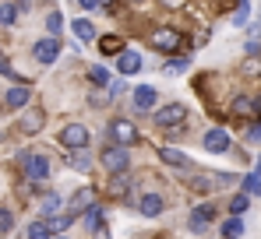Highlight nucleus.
<instances>
[{"label": "nucleus", "instance_id": "nucleus-15", "mask_svg": "<svg viewBox=\"0 0 261 239\" xmlns=\"http://www.w3.org/2000/svg\"><path fill=\"white\" fill-rule=\"evenodd\" d=\"M216 218V207L212 204H198L194 207V218H191V229H201V225H208Z\"/></svg>", "mask_w": 261, "mask_h": 239}, {"label": "nucleus", "instance_id": "nucleus-22", "mask_svg": "<svg viewBox=\"0 0 261 239\" xmlns=\"http://www.w3.org/2000/svg\"><path fill=\"white\" fill-rule=\"evenodd\" d=\"M99 49H102L106 56H117V53L124 49V42L117 39V36H102V42H99Z\"/></svg>", "mask_w": 261, "mask_h": 239}, {"label": "nucleus", "instance_id": "nucleus-6", "mask_svg": "<svg viewBox=\"0 0 261 239\" xmlns=\"http://www.w3.org/2000/svg\"><path fill=\"white\" fill-rule=\"evenodd\" d=\"M21 169H25V176L36 180V183H43L46 176H49V162H46L43 155H21Z\"/></svg>", "mask_w": 261, "mask_h": 239}, {"label": "nucleus", "instance_id": "nucleus-17", "mask_svg": "<svg viewBox=\"0 0 261 239\" xmlns=\"http://www.w3.org/2000/svg\"><path fill=\"white\" fill-rule=\"evenodd\" d=\"M222 236H226V239L244 236V222H240V215H233V218H226V222H222Z\"/></svg>", "mask_w": 261, "mask_h": 239}, {"label": "nucleus", "instance_id": "nucleus-14", "mask_svg": "<svg viewBox=\"0 0 261 239\" xmlns=\"http://www.w3.org/2000/svg\"><path fill=\"white\" fill-rule=\"evenodd\" d=\"M159 159L166 165H176V169H191V159L184 152H176V148H159Z\"/></svg>", "mask_w": 261, "mask_h": 239}, {"label": "nucleus", "instance_id": "nucleus-28", "mask_svg": "<svg viewBox=\"0 0 261 239\" xmlns=\"http://www.w3.org/2000/svg\"><path fill=\"white\" fill-rule=\"evenodd\" d=\"M233 113H240V116H251V113H254V99H247V95H240V99L233 102Z\"/></svg>", "mask_w": 261, "mask_h": 239}, {"label": "nucleus", "instance_id": "nucleus-10", "mask_svg": "<svg viewBox=\"0 0 261 239\" xmlns=\"http://www.w3.org/2000/svg\"><path fill=\"white\" fill-rule=\"evenodd\" d=\"M43 123H46V113H43V109H29V113L21 116V123H18V127H21V134H39V130H43Z\"/></svg>", "mask_w": 261, "mask_h": 239}, {"label": "nucleus", "instance_id": "nucleus-3", "mask_svg": "<svg viewBox=\"0 0 261 239\" xmlns=\"http://www.w3.org/2000/svg\"><path fill=\"white\" fill-rule=\"evenodd\" d=\"M110 134H113V141H117L120 148H130V144L141 141V134H138V127H134L130 120H113V123H110Z\"/></svg>", "mask_w": 261, "mask_h": 239}, {"label": "nucleus", "instance_id": "nucleus-24", "mask_svg": "<svg viewBox=\"0 0 261 239\" xmlns=\"http://www.w3.org/2000/svg\"><path fill=\"white\" fill-rule=\"evenodd\" d=\"M258 190H261V169H254V172L244 180V194H247V197H254Z\"/></svg>", "mask_w": 261, "mask_h": 239}, {"label": "nucleus", "instance_id": "nucleus-5", "mask_svg": "<svg viewBox=\"0 0 261 239\" xmlns=\"http://www.w3.org/2000/svg\"><path fill=\"white\" fill-rule=\"evenodd\" d=\"M32 53H36V60L39 64H53V60H60V39L57 36H46L32 46Z\"/></svg>", "mask_w": 261, "mask_h": 239}, {"label": "nucleus", "instance_id": "nucleus-23", "mask_svg": "<svg viewBox=\"0 0 261 239\" xmlns=\"http://www.w3.org/2000/svg\"><path fill=\"white\" fill-rule=\"evenodd\" d=\"M71 169H74V172H92V159H88V155H82V148L71 155Z\"/></svg>", "mask_w": 261, "mask_h": 239}, {"label": "nucleus", "instance_id": "nucleus-9", "mask_svg": "<svg viewBox=\"0 0 261 239\" xmlns=\"http://www.w3.org/2000/svg\"><path fill=\"white\" fill-rule=\"evenodd\" d=\"M141 71V56L134 49H120L117 53V74H138Z\"/></svg>", "mask_w": 261, "mask_h": 239}, {"label": "nucleus", "instance_id": "nucleus-25", "mask_svg": "<svg viewBox=\"0 0 261 239\" xmlns=\"http://www.w3.org/2000/svg\"><path fill=\"white\" fill-rule=\"evenodd\" d=\"M46 32H49V36H60V32H64V14H60V11H53V14L46 18Z\"/></svg>", "mask_w": 261, "mask_h": 239}, {"label": "nucleus", "instance_id": "nucleus-11", "mask_svg": "<svg viewBox=\"0 0 261 239\" xmlns=\"http://www.w3.org/2000/svg\"><path fill=\"white\" fill-rule=\"evenodd\" d=\"M4 102H7L11 109H25V106L32 102V92H29L25 84H18V88H11V92L4 95Z\"/></svg>", "mask_w": 261, "mask_h": 239}, {"label": "nucleus", "instance_id": "nucleus-39", "mask_svg": "<svg viewBox=\"0 0 261 239\" xmlns=\"http://www.w3.org/2000/svg\"><path fill=\"white\" fill-rule=\"evenodd\" d=\"M166 7H184V0H163Z\"/></svg>", "mask_w": 261, "mask_h": 239}, {"label": "nucleus", "instance_id": "nucleus-31", "mask_svg": "<svg viewBox=\"0 0 261 239\" xmlns=\"http://www.w3.org/2000/svg\"><path fill=\"white\" fill-rule=\"evenodd\" d=\"M88 229H95V225H102V207L99 204H88V218H85Z\"/></svg>", "mask_w": 261, "mask_h": 239}, {"label": "nucleus", "instance_id": "nucleus-36", "mask_svg": "<svg viewBox=\"0 0 261 239\" xmlns=\"http://www.w3.org/2000/svg\"><path fill=\"white\" fill-rule=\"evenodd\" d=\"M247 141H254V144H261V123H254V127L247 130Z\"/></svg>", "mask_w": 261, "mask_h": 239}, {"label": "nucleus", "instance_id": "nucleus-19", "mask_svg": "<svg viewBox=\"0 0 261 239\" xmlns=\"http://www.w3.org/2000/svg\"><path fill=\"white\" fill-rule=\"evenodd\" d=\"M71 222H74V215H49L46 218L49 232H64V229H71Z\"/></svg>", "mask_w": 261, "mask_h": 239}, {"label": "nucleus", "instance_id": "nucleus-8", "mask_svg": "<svg viewBox=\"0 0 261 239\" xmlns=\"http://www.w3.org/2000/svg\"><path fill=\"white\" fill-rule=\"evenodd\" d=\"M155 102H159V92H155V88H148V84L134 88V109H138V113H148V109H155Z\"/></svg>", "mask_w": 261, "mask_h": 239}, {"label": "nucleus", "instance_id": "nucleus-34", "mask_svg": "<svg viewBox=\"0 0 261 239\" xmlns=\"http://www.w3.org/2000/svg\"><path fill=\"white\" fill-rule=\"evenodd\" d=\"M11 225H14V215L7 207H0V232H11Z\"/></svg>", "mask_w": 261, "mask_h": 239}, {"label": "nucleus", "instance_id": "nucleus-1", "mask_svg": "<svg viewBox=\"0 0 261 239\" xmlns=\"http://www.w3.org/2000/svg\"><path fill=\"white\" fill-rule=\"evenodd\" d=\"M148 42H152L159 53H176V49H184V46H187V39H184L176 28H152Z\"/></svg>", "mask_w": 261, "mask_h": 239}, {"label": "nucleus", "instance_id": "nucleus-13", "mask_svg": "<svg viewBox=\"0 0 261 239\" xmlns=\"http://www.w3.org/2000/svg\"><path fill=\"white\" fill-rule=\"evenodd\" d=\"M138 211H141L145 218H155V215H163V197H159V194H145V197L138 200Z\"/></svg>", "mask_w": 261, "mask_h": 239}, {"label": "nucleus", "instance_id": "nucleus-41", "mask_svg": "<svg viewBox=\"0 0 261 239\" xmlns=\"http://www.w3.org/2000/svg\"><path fill=\"white\" fill-rule=\"evenodd\" d=\"M57 239H67V236H57Z\"/></svg>", "mask_w": 261, "mask_h": 239}, {"label": "nucleus", "instance_id": "nucleus-16", "mask_svg": "<svg viewBox=\"0 0 261 239\" xmlns=\"http://www.w3.org/2000/svg\"><path fill=\"white\" fill-rule=\"evenodd\" d=\"M25 239H53V232H49V225H46V218H39V222H32V225L25 229Z\"/></svg>", "mask_w": 261, "mask_h": 239}, {"label": "nucleus", "instance_id": "nucleus-18", "mask_svg": "<svg viewBox=\"0 0 261 239\" xmlns=\"http://www.w3.org/2000/svg\"><path fill=\"white\" fill-rule=\"evenodd\" d=\"M88 204H95V194H92V187H82V190L74 194V200H71V207H74V211H85Z\"/></svg>", "mask_w": 261, "mask_h": 239}, {"label": "nucleus", "instance_id": "nucleus-26", "mask_svg": "<svg viewBox=\"0 0 261 239\" xmlns=\"http://www.w3.org/2000/svg\"><path fill=\"white\" fill-rule=\"evenodd\" d=\"M18 21V7H11L7 0H0V25H14Z\"/></svg>", "mask_w": 261, "mask_h": 239}, {"label": "nucleus", "instance_id": "nucleus-27", "mask_svg": "<svg viewBox=\"0 0 261 239\" xmlns=\"http://www.w3.org/2000/svg\"><path fill=\"white\" fill-rule=\"evenodd\" d=\"M247 204H251L247 194H233V197H229V211H233V215H244V211H247Z\"/></svg>", "mask_w": 261, "mask_h": 239}, {"label": "nucleus", "instance_id": "nucleus-33", "mask_svg": "<svg viewBox=\"0 0 261 239\" xmlns=\"http://www.w3.org/2000/svg\"><path fill=\"white\" fill-rule=\"evenodd\" d=\"M247 14H251V4L244 0V4L237 7V14H233V25H247Z\"/></svg>", "mask_w": 261, "mask_h": 239}, {"label": "nucleus", "instance_id": "nucleus-21", "mask_svg": "<svg viewBox=\"0 0 261 239\" xmlns=\"http://www.w3.org/2000/svg\"><path fill=\"white\" fill-rule=\"evenodd\" d=\"M110 194H113V197H127V176H124V172H113V180H110Z\"/></svg>", "mask_w": 261, "mask_h": 239}, {"label": "nucleus", "instance_id": "nucleus-20", "mask_svg": "<svg viewBox=\"0 0 261 239\" xmlns=\"http://www.w3.org/2000/svg\"><path fill=\"white\" fill-rule=\"evenodd\" d=\"M74 36H78L82 42L95 39V28H92V21H88V18H78V21H74Z\"/></svg>", "mask_w": 261, "mask_h": 239}, {"label": "nucleus", "instance_id": "nucleus-7", "mask_svg": "<svg viewBox=\"0 0 261 239\" xmlns=\"http://www.w3.org/2000/svg\"><path fill=\"white\" fill-rule=\"evenodd\" d=\"M187 120V109L180 106V102H173V106H163V109H155V123L159 127H180Z\"/></svg>", "mask_w": 261, "mask_h": 239}, {"label": "nucleus", "instance_id": "nucleus-12", "mask_svg": "<svg viewBox=\"0 0 261 239\" xmlns=\"http://www.w3.org/2000/svg\"><path fill=\"white\" fill-rule=\"evenodd\" d=\"M205 148H208V152H226V148H229V130H222V127L208 130V134H205Z\"/></svg>", "mask_w": 261, "mask_h": 239}, {"label": "nucleus", "instance_id": "nucleus-37", "mask_svg": "<svg viewBox=\"0 0 261 239\" xmlns=\"http://www.w3.org/2000/svg\"><path fill=\"white\" fill-rule=\"evenodd\" d=\"M92 239H110V229H106V225H95V229H92Z\"/></svg>", "mask_w": 261, "mask_h": 239}, {"label": "nucleus", "instance_id": "nucleus-40", "mask_svg": "<svg viewBox=\"0 0 261 239\" xmlns=\"http://www.w3.org/2000/svg\"><path fill=\"white\" fill-rule=\"evenodd\" d=\"M130 4H141V0H130Z\"/></svg>", "mask_w": 261, "mask_h": 239}, {"label": "nucleus", "instance_id": "nucleus-2", "mask_svg": "<svg viewBox=\"0 0 261 239\" xmlns=\"http://www.w3.org/2000/svg\"><path fill=\"white\" fill-rule=\"evenodd\" d=\"M88 141H92V134H88V127H82V123H67V127L60 130V144L71 148V152L88 148Z\"/></svg>", "mask_w": 261, "mask_h": 239}, {"label": "nucleus", "instance_id": "nucleus-38", "mask_svg": "<svg viewBox=\"0 0 261 239\" xmlns=\"http://www.w3.org/2000/svg\"><path fill=\"white\" fill-rule=\"evenodd\" d=\"M78 4H82V7H85V11H92V7H95V4H99V0H78Z\"/></svg>", "mask_w": 261, "mask_h": 239}, {"label": "nucleus", "instance_id": "nucleus-30", "mask_svg": "<svg viewBox=\"0 0 261 239\" xmlns=\"http://www.w3.org/2000/svg\"><path fill=\"white\" fill-rule=\"evenodd\" d=\"M88 78H92V84H110V71H106L102 64H95V67L88 71Z\"/></svg>", "mask_w": 261, "mask_h": 239}, {"label": "nucleus", "instance_id": "nucleus-32", "mask_svg": "<svg viewBox=\"0 0 261 239\" xmlns=\"http://www.w3.org/2000/svg\"><path fill=\"white\" fill-rule=\"evenodd\" d=\"M0 74H7V78H14V81H25V74H18V71L11 67V60H7V56H0Z\"/></svg>", "mask_w": 261, "mask_h": 239}, {"label": "nucleus", "instance_id": "nucleus-35", "mask_svg": "<svg viewBox=\"0 0 261 239\" xmlns=\"http://www.w3.org/2000/svg\"><path fill=\"white\" fill-rule=\"evenodd\" d=\"M176 71H187V56H176L166 64V74H176Z\"/></svg>", "mask_w": 261, "mask_h": 239}, {"label": "nucleus", "instance_id": "nucleus-29", "mask_svg": "<svg viewBox=\"0 0 261 239\" xmlns=\"http://www.w3.org/2000/svg\"><path fill=\"white\" fill-rule=\"evenodd\" d=\"M60 204H64V200H60V194H49V197L43 200V211H39V215H43V218L57 215V207H60Z\"/></svg>", "mask_w": 261, "mask_h": 239}, {"label": "nucleus", "instance_id": "nucleus-4", "mask_svg": "<svg viewBox=\"0 0 261 239\" xmlns=\"http://www.w3.org/2000/svg\"><path fill=\"white\" fill-rule=\"evenodd\" d=\"M99 162L110 169V172H127V165H130V155H127V148H120V144H110L102 155H99Z\"/></svg>", "mask_w": 261, "mask_h": 239}]
</instances>
